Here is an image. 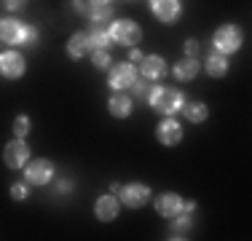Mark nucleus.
<instances>
[{
    "mask_svg": "<svg viewBox=\"0 0 252 241\" xmlns=\"http://www.w3.org/2000/svg\"><path fill=\"white\" fill-rule=\"evenodd\" d=\"M185 99L177 89H169V86H156L151 91V107L161 116H175L177 110H183Z\"/></svg>",
    "mask_w": 252,
    "mask_h": 241,
    "instance_id": "1",
    "label": "nucleus"
},
{
    "mask_svg": "<svg viewBox=\"0 0 252 241\" xmlns=\"http://www.w3.org/2000/svg\"><path fill=\"white\" fill-rule=\"evenodd\" d=\"M212 43H215V51L233 54V51H239V46H242V32H239L236 24H223V27L212 35Z\"/></svg>",
    "mask_w": 252,
    "mask_h": 241,
    "instance_id": "2",
    "label": "nucleus"
},
{
    "mask_svg": "<svg viewBox=\"0 0 252 241\" xmlns=\"http://www.w3.org/2000/svg\"><path fill=\"white\" fill-rule=\"evenodd\" d=\"M110 38L116 40V43H121V46H137V43H140V38H142V30L137 27V22L121 19V22L113 24Z\"/></svg>",
    "mask_w": 252,
    "mask_h": 241,
    "instance_id": "3",
    "label": "nucleus"
},
{
    "mask_svg": "<svg viewBox=\"0 0 252 241\" xmlns=\"http://www.w3.org/2000/svg\"><path fill=\"white\" fill-rule=\"evenodd\" d=\"M27 32L30 27L16 19H0V40L3 43H11V46H19V43H27Z\"/></svg>",
    "mask_w": 252,
    "mask_h": 241,
    "instance_id": "4",
    "label": "nucleus"
},
{
    "mask_svg": "<svg viewBox=\"0 0 252 241\" xmlns=\"http://www.w3.org/2000/svg\"><path fill=\"white\" fill-rule=\"evenodd\" d=\"M121 201L131 209H140L151 201V188L142 185V182H131V185H126V188H121Z\"/></svg>",
    "mask_w": 252,
    "mask_h": 241,
    "instance_id": "5",
    "label": "nucleus"
},
{
    "mask_svg": "<svg viewBox=\"0 0 252 241\" xmlns=\"http://www.w3.org/2000/svg\"><path fill=\"white\" fill-rule=\"evenodd\" d=\"M3 161L8 164L11 169H19V166H25L27 161H30V148H27V142L22 140H14V142H8L5 145V150H3Z\"/></svg>",
    "mask_w": 252,
    "mask_h": 241,
    "instance_id": "6",
    "label": "nucleus"
},
{
    "mask_svg": "<svg viewBox=\"0 0 252 241\" xmlns=\"http://www.w3.org/2000/svg\"><path fill=\"white\" fill-rule=\"evenodd\" d=\"M25 177H27V182H32V185H46V182H51V177H54V164H51V161H46V158L32 161V164H27V169H25Z\"/></svg>",
    "mask_w": 252,
    "mask_h": 241,
    "instance_id": "7",
    "label": "nucleus"
},
{
    "mask_svg": "<svg viewBox=\"0 0 252 241\" xmlns=\"http://www.w3.org/2000/svg\"><path fill=\"white\" fill-rule=\"evenodd\" d=\"M134 81H137V72H134V64H129V62L116 64V67L110 70V86L116 89V91H124V89H129Z\"/></svg>",
    "mask_w": 252,
    "mask_h": 241,
    "instance_id": "8",
    "label": "nucleus"
},
{
    "mask_svg": "<svg viewBox=\"0 0 252 241\" xmlns=\"http://www.w3.org/2000/svg\"><path fill=\"white\" fill-rule=\"evenodd\" d=\"M0 75H5V78L25 75V59H22V54H16V51L0 54Z\"/></svg>",
    "mask_w": 252,
    "mask_h": 241,
    "instance_id": "9",
    "label": "nucleus"
},
{
    "mask_svg": "<svg viewBox=\"0 0 252 241\" xmlns=\"http://www.w3.org/2000/svg\"><path fill=\"white\" fill-rule=\"evenodd\" d=\"M151 11L156 16H158L161 22L172 24L180 16V11H183V5H180V0H151Z\"/></svg>",
    "mask_w": 252,
    "mask_h": 241,
    "instance_id": "10",
    "label": "nucleus"
},
{
    "mask_svg": "<svg viewBox=\"0 0 252 241\" xmlns=\"http://www.w3.org/2000/svg\"><path fill=\"white\" fill-rule=\"evenodd\" d=\"M156 134H158V142L161 145H177L180 140H183V126L177 123L175 118H166V120H161V126H158V131H156Z\"/></svg>",
    "mask_w": 252,
    "mask_h": 241,
    "instance_id": "11",
    "label": "nucleus"
},
{
    "mask_svg": "<svg viewBox=\"0 0 252 241\" xmlns=\"http://www.w3.org/2000/svg\"><path fill=\"white\" fill-rule=\"evenodd\" d=\"M180 209H183V198L177 193H164V196L156 198V212L164 217H175L180 214Z\"/></svg>",
    "mask_w": 252,
    "mask_h": 241,
    "instance_id": "12",
    "label": "nucleus"
},
{
    "mask_svg": "<svg viewBox=\"0 0 252 241\" xmlns=\"http://www.w3.org/2000/svg\"><path fill=\"white\" fill-rule=\"evenodd\" d=\"M204 70H207V75H212V78H223L225 72H228V59H225V54L209 51L207 62H204Z\"/></svg>",
    "mask_w": 252,
    "mask_h": 241,
    "instance_id": "13",
    "label": "nucleus"
},
{
    "mask_svg": "<svg viewBox=\"0 0 252 241\" xmlns=\"http://www.w3.org/2000/svg\"><path fill=\"white\" fill-rule=\"evenodd\" d=\"M97 217L102 222H110V220H116L118 217V201L113 196H102V198H97Z\"/></svg>",
    "mask_w": 252,
    "mask_h": 241,
    "instance_id": "14",
    "label": "nucleus"
},
{
    "mask_svg": "<svg viewBox=\"0 0 252 241\" xmlns=\"http://www.w3.org/2000/svg\"><path fill=\"white\" fill-rule=\"evenodd\" d=\"M107 110H110V116H116V118H126L131 113V99L126 94H113L110 96V102H107Z\"/></svg>",
    "mask_w": 252,
    "mask_h": 241,
    "instance_id": "15",
    "label": "nucleus"
},
{
    "mask_svg": "<svg viewBox=\"0 0 252 241\" xmlns=\"http://www.w3.org/2000/svg\"><path fill=\"white\" fill-rule=\"evenodd\" d=\"M196 75H199V62H196V57H185L183 62L175 64V78L177 81H193Z\"/></svg>",
    "mask_w": 252,
    "mask_h": 241,
    "instance_id": "16",
    "label": "nucleus"
},
{
    "mask_svg": "<svg viewBox=\"0 0 252 241\" xmlns=\"http://www.w3.org/2000/svg\"><path fill=\"white\" fill-rule=\"evenodd\" d=\"M190 225H193V220H190V214L180 212L172 217V225H169V239H185L190 231Z\"/></svg>",
    "mask_w": 252,
    "mask_h": 241,
    "instance_id": "17",
    "label": "nucleus"
},
{
    "mask_svg": "<svg viewBox=\"0 0 252 241\" xmlns=\"http://www.w3.org/2000/svg\"><path fill=\"white\" fill-rule=\"evenodd\" d=\"M142 75H145L148 81L166 75V62L161 57H142Z\"/></svg>",
    "mask_w": 252,
    "mask_h": 241,
    "instance_id": "18",
    "label": "nucleus"
},
{
    "mask_svg": "<svg viewBox=\"0 0 252 241\" xmlns=\"http://www.w3.org/2000/svg\"><path fill=\"white\" fill-rule=\"evenodd\" d=\"M67 51H70V57H73V59L86 57V54L92 51V43H89V35H86V32H75L73 38H70V43H67Z\"/></svg>",
    "mask_w": 252,
    "mask_h": 241,
    "instance_id": "19",
    "label": "nucleus"
},
{
    "mask_svg": "<svg viewBox=\"0 0 252 241\" xmlns=\"http://www.w3.org/2000/svg\"><path fill=\"white\" fill-rule=\"evenodd\" d=\"M89 43H92V51H107L110 43H113V38H110V32H107V30L94 27L92 32H89Z\"/></svg>",
    "mask_w": 252,
    "mask_h": 241,
    "instance_id": "20",
    "label": "nucleus"
},
{
    "mask_svg": "<svg viewBox=\"0 0 252 241\" xmlns=\"http://www.w3.org/2000/svg\"><path fill=\"white\" fill-rule=\"evenodd\" d=\"M183 113H185L188 120L201 123V120L207 118V105H201V102H188V105H183Z\"/></svg>",
    "mask_w": 252,
    "mask_h": 241,
    "instance_id": "21",
    "label": "nucleus"
},
{
    "mask_svg": "<svg viewBox=\"0 0 252 241\" xmlns=\"http://www.w3.org/2000/svg\"><path fill=\"white\" fill-rule=\"evenodd\" d=\"M89 16H92V22L97 24V27H102V22H107L113 16V5H94V3H89Z\"/></svg>",
    "mask_w": 252,
    "mask_h": 241,
    "instance_id": "22",
    "label": "nucleus"
},
{
    "mask_svg": "<svg viewBox=\"0 0 252 241\" xmlns=\"http://www.w3.org/2000/svg\"><path fill=\"white\" fill-rule=\"evenodd\" d=\"M92 62L97 70H107V64H110V51H94L92 54Z\"/></svg>",
    "mask_w": 252,
    "mask_h": 241,
    "instance_id": "23",
    "label": "nucleus"
},
{
    "mask_svg": "<svg viewBox=\"0 0 252 241\" xmlns=\"http://www.w3.org/2000/svg\"><path fill=\"white\" fill-rule=\"evenodd\" d=\"M14 131H16V137H25L27 131H30V118L27 116H19L14 120Z\"/></svg>",
    "mask_w": 252,
    "mask_h": 241,
    "instance_id": "24",
    "label": "nucleus"
},
{
    "mask_svg": "<svg viewBox=\"0 0 252 241\" xmlns=\"http://www.w3.org/2000/svg\"><path fill=\"white\" fill-rule=\"evenodd\" d=\"M11 196L16 198V201H25L27 198V185H22V182H16L14 188H11Z\"/></svg>",
    "mask_w": 252,
    "mask_h": 241,
    "instance_id": "25",
    "label": "nucleus"
},
{
    "mask_svg": "<svg viewBox=\"0 0 252 241\" xmlns=\"http://www.w3.org/2000/svg\"><path fill=\"white\" fill-rule=\"evenodd\" d=\"M131 86H134V94H137V96H148V91H151V86H148V78H145V81H134Z\"/></svg>",
    "mask_w": 252,
    "mask_h": 241,
    "instance_id": "26",
    "label": "nucleus"
},
{
    "mask_svg": "<svg viewBox=\"0 0 252 241\" xmlns=\"http://www.w3.org/2000/svg\"><path fill=\"white\" fill-rule=\"evenodd\" d=\"M185 54H188V57H196V54H199V43H196L193 38L185 40Z\"/></svg>",
    "mask_w": 252,
    "mask_h": 241,
    "instance_id": "27",
    "label": "nucleus"
},
{
    "mask_svg": "<svg viewBox=\"0 0 252 241\" xmlns=\"http://www.w3.org/2000/svg\"><path fill=\"white\" fill-rule=\"evenodd\" d=\"M73 8L78 11V14H83V16L89 14V3H86V0H73Z\"/></svg>",
    "mask_w": 252,
    "mask_h": 241,
    "instance_id": "28",
    "label": "nucleus"
},
{
    "mask_svg": "<svg viewBox=\"0 0 252 241\" xmlns=\"http://www.w3.org/2000/svg\"><path fill=\"white\" fill-rule=\"evenodd\" d=\"M3 5H5L8 11H19L22 5H25V0H3Z\"/></svg>",
    "mask_w": 252,
    "mask_h": 241,
    "instance_id": "29",
    "label": "nucleus"
},
{
    "mask_svg": "<svg viewBox=\"0 0 252 241\" xmlns=\"http://www.w3.org/2000/svg\"><path fill=\"white\" fill-rule=\"evenodd\" d=\"M70 188H73V182H67V180L57 182V193H70Z\"/></svg>",
    "mask_w": 252,
    "mask_h": 241,
    "instance_id": "30",
    "label": "nucleus"
},
{
    "mask_svg": "<svg viewBox=\"0 0 252 241\" xmlns=\"http://www.w3.org/2000/svg\"><path fill=\"white\" fill-rule=\"evenodd\" d=\"M129 57H131V62H142V54L137 51V48H131V54H129Z\"/></svg>",
    "mask_w": 252,
    "mask_h": 241,
    "instance_id": "31",
    "label": "nucleus"
},
{
    "mask_svg": "<svg viewBox=\"0 0 252 241\" xmlns=\"http://www.w3.org/2000/svg\"><path fill=\"white\" fill-rule=\"evenodd\" d=\"M89 3H94V5H110V0H89Z\"/></svg>",
    "mask_w": 252,
    "mask_h": 241,
    "instance_id": "32",
    "label": "nucleus"
}]
</instances>
